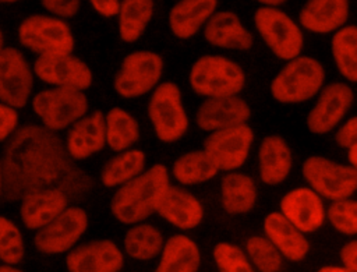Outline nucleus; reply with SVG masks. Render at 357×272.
<instances>
[{
    "label": "nucleus",
    "mask_w": 357,
    "mask_h": 272,
    "mask_svg": "<svg viewBox=\"0 0 357 272\" xmlns=\"http://www.w3.org/2000/svg\"><path fill=\"white\" fill-rule=\"evenodd\" d=\"M3 195V166H1V158H0V198Z\"/></svg>",
    "instance_id": "obj_48"
},
{
    "label": "nucleus",
    "mask_w": 357,
    "mask_h": 272,
    "mask_svg": "<svg viewBox=\"0 0 357 272\" xmlns=\"http://www.w3.org/2000/svg\"><path fill=\"white\" fill-rule=\"evenodd\" d=\"M280 213L300 232L314 233L325 220L324 199L311 187H297L286 192L279 204Z\"/></svg>",
    "instance_id": "obj_17"
},
{
    "label": "nucleus",
    "mask_w": 357,
    "mask_h": 272,
    "mask_svg": "<svg viewBox=\"0 0 357 272\" xmlns=\"http://www.w3.org/2000/svg\"><path fill=\"white\" fill-rule=\"evenodd\" d=\"M123 265L121 250L109 239L74 245L66 255V266L70 272H119Z\"/></svg>",
    "instance_id": "obj_16"
},
{
    "label": "nucleus",
    "mask_w": 357,
    "mask_h": 272,
    "mask_svg": "<svg viewBox=\"0 0 357 272\" xmlns=\"http://www.w3.org/2000/svg\"><path fill=\"white\" fill-rule=\"evenodd\" d=\"M331 52L337 71L349 82L357 81V28L344 24L333 32Z\"/></svg>",
    "instance_id": "obj_32"
},
{
    "label": "nucleus",
    "mask_w": 357,
    "mask_h": 272,
    "mask_svg": "<svg viewBox=\"0 0 357 272\" xmlns=\"http://www.w3.org/2000/svg\"><path fill=\"white\" fill-rule=\"evenodd\" d=\"M17 38L22 47L35 54L73 53L75 40L66 20L52 14H31L25 17L17 29Z\"/></svg>",
    "instance_id": "obj_6"
},
{
    "label": "nucleus",
    "mask_w": 357,
    "mask_h": 272,
    "mask_svg": "<svg viewBox=\"0 0 357 272\" xmlns=\"http://www.w3.org/2000/svg\"><path fill=\"white\" fill-rule=\"evenodd\" d=\"M25 257V243L20 227L0 215V262L18 265Z\"/></svg>",
    "instance_id": "obj_36"
},
{
    "label": "nucleus",
    "mask_w": 357,
    "mask_h": 272,
    "mask_svg": "<svg viewBox=\"0 0 357 272\" xmlns=\"http://www.w3.org/2000/svg\"><path fill=\"white\" fill-rule=\"evenodd\" d=\"M146 112L155 135L165 144L178 141L188 130L190 120L183 105L181 91L172 81L158 84L153 88Z\"/></svg>",
    "instance_id": "obj_7"
},
{
    "label": "nucleus",
    "mask_w": 357,
    "mask_h": 272,
    "mask_svg": "<svg viewBox=\"0 0 357 272\" xmlns=\"http://www.w3.org/2000/svg\"><path fill=\"white\" fill-rule=\"evenodd\" d=\"M3 195L6 202H17L29 191L56 187L70 201L82 199L92 188V177L75 165L64 141L42 124L18 126L4 142Z\"/></svg>",
    "instance_id": "obj_1"
},
{
    "label": "nucleus",
    "mask_w": 357,
    "mask_h": 272,
    "mask_svg": "<svg viewBox=\"0 0 357 272\" xmlns=\"http://www.w3.org/2000/svg\"><path fill=\"white\" fill-rule=\"evenodd\" d=\"M340 261L346 272H357V240H350L340 248Z\"/></svg>",
    "instance_id": "obj_42"
},
{
    "label": "nucleus",
    "mask_w": 357,
    "mask_h": 272,
    "mask_svg": "<svg viewBox=\"0 0 357 272\" xmlns=\"http://www.w3.org/2000/svg\"><path fill=\"white\" fill-rule=\"evenodd\" d=\"M18 271H20V268L17 265L0 262V272H18Z\"/></svg>",
    "instance_id": "obj_46"
},
{
    "label": "nucleus",
    "mask_w": 357,
    "mask_h": 272,
    "mask_svg": "<svg viewBox=\"0 0 357 272\" xmlns=\"http://www.w3.org/2000/svg\"><path fill=\"white\" fill-rule=\"evenodd\" d=\"M18 109L0 100V144H4L18 128Z\"/></svg>",
    "instance_id": "obj_39"
},
{
    "label": "nucleus",
    "mask_w": 357,
    "mask_h": 272,
    "mask_svg": "<svg viewBox=\"0 0 357 272\" xmlns=\"http://www.w3.org/2000/svg\"><path fill=\"white\" fill-rule=\"evenodd\" d=\"M205 40L216 47L245 52L254 45L252 33L233 11H215L204 25Z\"/></svg>",
    "instance_id": "obj_22"
},
{
    "label": "nucleus",
    "mask_w": 357,
    "mask_h": 272,
    "mask_svg": "<svg viewBox=\"0 0 357 272\" xmlns=\"http://www.w3.org/2000/svg\"><path fill=\"white\" fill-rule=\"evenodd\" d=\"M254 141V131L247 123L211 131L204 141V151L218 170H237L241 167Z\"/></svg>",
    "instance_id": "obj_12"
},
{
    "label": "nucleus",
    "mask_w": 357,
    "mask_h": 272,
    "mask_svg": "<svg viewBox=\"0 0 357 272\" xmlns=\"http://www.w3.org/2000/svg\"><path fill=\"white\" fill-rule=\"evenodd\" d=\"M33 89V71L21 50L4 46L0 50V100L22 109Z\"/></svg>",
    "instance_id": "obj_14"
},
{
    "label": "nucleus",
    "mask_w": 357,
    "mask_h": 272,
    "mask_svg": "<svg viewBox=\"0 0 357 272\" xmlns=\"http://www.w3.org/2000/svg\"><path fill=\"white\" fill-rule=\"evenodd\" d=\"M68 195L56 187L29 191L20 199L21 222L28 230L36 232L68 206Z\"/></svg>",
    "instance_id": "obj_20"
},
{
    "label": "nucleus",
    "mask_w": 357,
    "mask_h": 272,
    "mask_svg": "<svg viewBox=\"0 0 357 272\" xmlns=\"http://www.w3.org/2000/svg\"><path fill=\"white\" fill-rule=\"evenodd\" d=\"M301 173L308 186L329 201L350 198L357 190V167L342 165L324 156H308Z\"/></svg>",
    "instance_id": "obj_9"
},
{
    "label": "nucleus",
    "mask_w": 357,
    "mask_h": 272,
    "mask_svg": "<svg viewBox=\"0 0 357 272\" xmlns=\"http://www.w3.org/2000/svg\"><path fill=\"white\" fill-rule=\"evenodd\" d=\"M167 167L156 163L119 186L110 201L112 215L123 225H134L149 218L170 184Z\"/></svg>",
    "instance_id": "obj_2"
},
{
    "label": "nucleus",
    "mask_w": 357,
    "mask_h": 272,
    "mask_svg": "<svg viewBox=\"0 0 357 272\" xmlns=\"http://www.w3.org/2000/svg\"><path fill=\"white\" fill-rule=\"evenodd\" d=\"M163 59L151 50H135L127 54L114 75V91L124 99L139 98L152 91L160 81Z\"/></svg>",
    "instance_id": "obj_10"
},
{
    "label": "nucleus",
    "mask_w": 357,
    "mask_h": 272,
    "mask_svg": "<svg viewBox=\"0 0 357 272\" xmlns=\"http://www.w3.org/2000/svg\"><path fill=\"white\" fill-rule=\"evenodd\" d=\"M31 106L43 127L59 133L88 113L89 103L84 91L50 86L35 93L31 99Z\"/></svg>",
    "instance_id": "obj_5"
},
{
    "label": "nucleus",
    "mask_w": 357,
    "mask_h": 272,
    "mask_svg": "<svg viewBox=\"0 0 357 272\" xmlns=\"http://www.w3.org/2000/svg\"><path fill=\"white\" fill-rule=\"evenodd\" d=\"M325 82L324 66L314 57L296 56L271 82V95L279 103H301L312 99Z\"/></svg>",
    "instance_id": "obj_3"
},
{
    "label": "nucleus",
    "mask_w": 357,
    "mask_h": 272,
    "mask_svg": "<svg viewBox=\"0 0 357 272\" xmlns=\"http://www.w3.org/2000/svg\"><path fill=\"white\" fill-rule=\"evenodd\" d=\"M188 81L192 91L204 98L238 95L245 85L244 70L233 60L205 54L192 64Z\"/></svg>",
    "instance_id": "obj_4"
},
{
    "label": "nucleus",
    "mask_w": 357,
    "mask_h": 272,
    "mask_svg": "<svg viewBox=\"0 0 357 272\" xmlns=\"http://www.w3.org/2000/svg\"><path fill=\"white\" fill-rule=\"evenodd\" d=\"M257 186L245 173L230 170L220 180V201L230 215L250 212L257 202Z\"/></svg>",
    "instance_id": "obj_28"
},
{
    "label": "nucleus",
    "mask_w": 357,
    "mask_h": 272,
    "mask_svg": "<svg viewBox=\"0 0 357 272\" xmlns=\"http://www.w3.org/2000/svg\"><path fill=\"white\" fill-rule=\"evenodd\" d=\"M319 271L321 272H346L343 266H336V265H326V266H322Z\"/></svg>",
    "instance_id": "obj_47"
},
{
    "label": "nucleus",
    "mask_w": 357,
    "mask_h": 272,
    "mask_svg": "<svg viewBox=\"0 0 357 272\" xmlns=\"http://www.w3.org/2000/svg\"><path fill=\"white\" fill-rule=\"evenodd\" d=\"M40 6L52 15L68 20L79 11L81 0H39Z\"/></svg>",
    "instance_id": "obj_40"
},
{
    "label": "nucleus",
    "mask_w": 357,
    "mask_h": 272,
    "mask_svg": "<svg viewBox=\"0 0 357 272\" xmlns=\"http://www.w3.org/2000/svg\"><path fill=\"white\" fill-rule=\"evenodd\" d=\"M17 1H20V0H0V4H13Z\"/></svg>",
    "instance_id": "obj_50"
},
{
    "label": "nucleus",
    "mask_w": 357,
    "mask_h": 272,
    "mask_svg": "<svg viewBox=\"0 0 357 272\" xmlns=\"http://www.w3.org/2000/svg\"><path fill=\"white\" fill-rule=\"evenodd\" d=\"M245 252L254 269L261 272H276L282 268V254L266 237H250L245 241Z\"/></svg>",
    "instance_id": "obj_35"
},
{
    "label": "nucleus",
    "mask_w": 357,
    "mask_h": 272,
    "mask_svg": "<svg viewBox=\"0 0 357 272\" xmlns=\"http://www.w3.org/2000/svg\"><path fill=\"white\" fill-rule=\"evenodd\" d=\"M259 4L262 6H271V7H279L283 3H286L287 0H257Z\"/></svg>",
    "instance_id": "obj_45"
},
{
    "label": "nucleus",
    "mask_w": 357,
    "mask_h": 272,
    "mask_svg": "<svg viewBox=\"0 0 357 272\" xmlns=\"http://www.w3.org/2000/svg\"><path fill=\"white\" fill-rule=\"evenodd\" d=\"M105 138L114 152L128 149L139 139L138 121L127 110L114 106L105 114Z\"/></svg>",
    "instance_id": "obj_31"
},
{
    "label": "nucleus",
    "mask_w": 357,
    "mask_h": 272,
    "mask_svg": "<svg viewBox=\"0 0 357 272\" xmlns=\"http://www.w3.org/2000/svg\"><path fill=\"white\" fill-rule=\"evenodd\" d=\"M158 272H197L201 265V252L195 241L185 234L169 237L162 247Z\"/></svg>",
    "instance_id": "obj_27"
},
{
    "label": "nucleus",
    "mask_w": 357,
    "mask_h": 272,
    "mask_svg": "<svg viewBox=\"0 0 357 272\" xmlns=\"http://www.w3.org/2000/svg\"><path fill=\"white\" fill-rule=\"evenodd\" d=\"M218 172V167L204 149L183 153L172 166V174L181 186H197L205 183L213 179Z\"/></svg>",
    "instance_id": "obj_33"
},
{
    "label": "nucleus",
    "mask_w": 357,
    "mask_h": 272,
    "mask_svg": "<svg viewBox=\"0 0 357 272\" xmlns=\"http://www.w3.org/2000/svg\"><path fill=\"white\" fill-rule=\"evenodd\" d=\"M349 14V0H307L300 10L298 21L308 32L325 35L343 27Z\"/></svg>",
    "instance_id": "obj_23"
},
{
    "label": "nucleus",
    "mask_w": 357,
    "mask_h": 272,
    "mask_svg": "<svg viewBox=\"0 0 357 272\" xmlns=\"http://www.w3.org/2000/svg\"><path fill=\"white\" fill-rule=\"evenodd\" d=\"M325 216L337 233L349 237L357 234V202L351 197L332 201Z\"/></svg>",
    "instance_id": "obj_37"
},
{
    "label": "nucleus",
    "mask_w": 357,
    "mask_h": 272,
    "mask_svg": "<svg viewBox=\"0 0 357 272\" xmlns=\"http://www.w3.org/2000/svg\"><path fill=\"white\" fill-rule=\"evenodd\" d=\"M163 236L159 229L149 223H134L124 236V252L134 259L148 261L158 257L163 247Z\"/></svg>",
    "instance_id": "obj_34"
},
{
    "label": "nucleus",
    "mask_w": 357,
    "mask_h": 272,
    "mask_svg": "<svg viewBox=\"0 0 357 272\" xmlns=\"http://www.w3.org/2000/svg\"><path fill=\"white\" fill-rule=\"evenodd\" d=\"M153 10V0H120L116 14L120 39L126 43L138 40L152 20Z\"/></svg>",
    "instance_id": "obj_29"
},
{
    "label": "nucleus",
    "mask_w": 357,
    "mask_h": 272,
    "mask_svg": "<svg viewBox=\"0 0 357 272\" xmlns=\"http://www.w3.org/2000/svg\"><path fill=\"white\" fill-rule=\"evenodd\" d=\"M33 75L50 86H67L85 91L92 85L89 66L73 53L39 54L32 66Z\"/></svg>",
    "instance_id": "obj_13"
},
{
    "label": "nucleus",
    "mask_w": 357,
    "mask_h": 272,
    "mask_svg": "<svg viewBox=\"0 0 357 272\" xmlns=\"http://www.w3.org/2000/svg\"><path fill=\"white\" fill-rule=\"evenodd\" d=\"M145 163V152L135 148L124 149L103 165L100 170V183L106 188L119 187L144 172Z\"/></svg>",
    "instance_id": "obj_30"
},
{
    "label": "nucleus",
    "mask_w": 357,
    "mask_h": 272,
    "mask_svg": "<svg viewBox=\"0 0 357 272\" xmlns=\"http://www.w3.org/2000/svg\"><path fill=\"white\" fill-rule=\"evenodd\" d=\"M155 212L167 223L181 230L195 229L204 219L201 201L190 191L170 184L160 197Z\"/></svg>",
    "instance_id": "obj_21"
},
{
    "label": "nucleus",
    "mask_w": 357,
    "mask_h": 272,
    "mask_svg": "<svg viewBox=\"0 0 357 272\" xmlns=\"http://www.w3.org/2000/svg\"><path fill=\"white\" fill-rule=\"evenodd\" d=\"M251 116L248 103L237 96H218L206 98L198 107L195 114L197 126L206 131H215L236 124L247 123Z\"/></svg>",
    "instance_id": "obj_18"
},
{
    "label": "nucleus",
    "mask_w": 357,
    "mask_h": 272,
    "mask_svg": "<svg viewBox=\"0 0 357 272\" xmlns=\"http://www.w3.org/2000/svg\"><path fill=\"white\" fill-rule=\"evenodd\" d=\"M106 145L105 114L102 110H93L75 120L67 131L64 146L68 155L77 162L84 160Z\"/></svg>",
    "instance_id": "obj_19"
},
{
    "label": "nucleus",
    "mask_w": 357,
    "mask_h": 272,
    "mask_svg": "<svg viewBox=\"0 0 357 272\" xmlns=\"http://www.w3.org/2000/svg\"><path fill=\"white\" fill-rule=\"evenodd\" d=\"M346 149H347V160H349V163H350L351 166L357 167V142L353 144V145H350V146L346 148Z\"/></svg>",
    "instance_id": "obj_44"
},
{
    "label": "nucleus",
    "mask_w": 357,
    "mask_h": 272,
    "mask_svg": "<svg viewBox=\"0 0 357 272\" xmlns=\"http://www.w3.org/2000/svg\"><path fill=\"white\" fill-rule=\"evenodd\" d=\"M88 229V215L79 206H66L56 218L36 230L35 248L43 255H60L71 250Z\"/></svg>",
    "instance_id": "obj_11"
},
{
    "label": "nucleus",
    "mask_w": 357,
    "mask_h": 272,
    "mask_svg": "<svg viewBox=\"0 0 357 272\" xmlns=\"http://www.w3.org/2000/svg\"><path fill=\"white\" fill-rule=\"evenodd\" d=\"M318 99L307 116V127L312 134L324 135L346 117L350 110L354 93L346 82H331L322 85L317 93Z\"/></svg>",
    "instance_id": "obj_15"
},
{
    "label": "nucleus",
    "mask_w": 357,
    "mask_h": 272,
    "mask_svg": "<svg viewBox=\"0 0 357 272\" xmlns=\"http://www.w3.org/2000/svg\"><path fill=\"white\" fill-rule=\"evenodd\" d=\"M262 227L265 237L272 241L286 259L300 262L310 252V243L304 233L290 223L280 212L268 213Z\"/></svg>",
    "instance_id": "obj_24"
},
{
    "label": "nucleus",
    "mask_w": 357,
    "mask_h": 272,
    "mask_svg": "<svg viewBox=\"0 0 357 272\" xmlns=\"http://www.w3.org/2000/svg\"><path fill=\"white\" fill-rule=\"evenodd\" d=\"M88 1L92 6V8L105 18L116 17L119 11L120 0H88Z\"/></svg>",
    "instance_id": "obj_43"
},
{
    "label": "nucleus",
    "mask_w": 357,
    "mask_h": 272,
    "mask_svg": "<svg viewBox=\"0 0 357 272\" xmlns=\"http://www.w3.org/2000/svg\"><path fill=\"white\" fill-rule=\"evenodd\" d=\"M4 47V35H3V31L0 28V50Z\"/></svg>",
    "instance_id": "obj_49"
},
{
    "label": "nucleus",
    "mask_w": 357,
    "mask_h": 272,
    "mask_svg": "<svg viewBox=\"0 0 357 272\" xmlns=\"http://www.w3.org/2000/svg\"><path fill=\"white\" fill-rule=\"evenodd\" d=\"M213 261L220 272H252L254 266L251 265L247 254L236 244L220 241L215 244Z\"/></svg>",
    "instance_id": "obj_38"
},
{
    "label": "nucleus",
    "mask_w": 357,
    "mask_h": 272,
    "mask_svg": "<svg viewBox=\"0 0 357 272\" xmlns=\"http://www.w3.org/2000/svg\"><path fill=\"white\" fill-rule=\"evenodd\" d=\"M254 25L265 45L280 60H290L301 54L304 46L303 31L298 24L278 7L262 6L254 13Z\"/></svg>",
    "instance_id": "obj_8"
},
{
    "label": "nucleus",
    "mask_w": 357,
    "mask_h": 272,
    "mask_svg": "<svg viewBox=\"0 0 357 272\" xmlns=\"http://www.w3.org/2000/svg\"><path fill=\"white\" fill-rule=\"evenodd\" d=\"M218 0H178L169 11V28L178 39H190L216 11Z\"/></svg>",
    "instance_id": "obj_26"
},
{
    "label": "nucleus",
    "mask_w": 357,
    "mask_h": 272,
    "mask_svg": "<svg viewBox=\"0 0 357 272\" xmlns=\"http://www.w3.org/2000/svg\"><path fill=\"white\" fill-rule=\"evenodd\" d=\"M293 166L291 149L280 135L265 137L258 149V172L262 183L278 186L287 179Z\"/></svg>",
    "instance_id": "obj_25"
},
{
    "label": "nucleus",
    "mask_w": 357,
    "mask_h": 272,
    "mask_svg": "<svg viewBox=\"0 0 357 272\" xmlns=\"http://www.w3.org/2000/svg\"><path fill=\"white\" fill-rule=\"evenodd\" d=\"M335 141L340 148H349L350 145L357 142V117L351 116L343 123L336 134H335Z\"/></svg>",
    "instance_id": "obj_41"
}]
</instances>
